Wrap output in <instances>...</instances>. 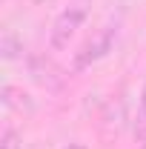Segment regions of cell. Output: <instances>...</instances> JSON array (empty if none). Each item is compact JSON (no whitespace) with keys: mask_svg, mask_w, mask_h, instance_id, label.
I'll use <instances>...</instances> for the list:
<instances>
[{"mask_svg":"<svg viewBox=\"0 0 146 149\" xmlns=\"http://www.w3.org/2000/svg\"><path fill=\"white\" fill-rule=\"evenodd\" d=\"M89 9H92V0H69L57 12V17L52 20V29H49V46H52V52L69 49L72 37L80 32V26L89 17Z\"/></svg>","mask_w":146,"mask_h":149,"instance_id":"1","label":"cell"},{"mask_svg":"<svg viewBox=\"0 0 146 149\" xmlns=\"http://www.w3.org/2000/svg\"><path fill=\"white\" fill-rule=\"evenodd\" d=\"M0 52H3V60H15V57L23 52V43H17L12 32H6V35H3V46H0Z\"/></svg>","mask_w":146,"mask_h":149,"instance_id":"3","label":"cell"},{"mask_svg":"<svg viewBox=\"0 0 146 149\" xmlns=\"http://www.w3.org/2000/svg\"><path fill=\"white\" fill-rule=\"evenodd\" d=\"M117 35H120V17H109L97 32H95V37H89V40L74 52L72 72H83V69H89V66H95V63H100V60L115 49Z\"/></svg>","mask_w":146,"mask_h":149,"instance_id":"2","label":"cell"},{"mask_svg":"<svg viewBox=\"0 0 146 149\" xmlns=\"http://www.w3.org/2000/svg\"><path fill=\"white\" fill-rule=\"evenodd\" d=\"M66 149H86V146H83V143H69Z\"/></svg>","mask_w":146,"mask_h":149,"instance_id":"6","label":"cell"},{"mask_svg":"<svg viewBox=\"0 0 146 149\" xmlns=\"http://www.w3.org/2000/svg\"><path fill=\"white\" fill-rule=\"evenodd\" d=\"M138 132L146 135V86L140 92V103H138Z\"/></svg>","mask_w":146,"mask_h":149,"instance_id":"5","label":"cell"},{"mask_svg":"<svg viewBox=\"0 0 146 149\" xmlns=\"http://www.w3.org/2000/svg\"><path fill=\"white\" fill-rule=\"evenodd\" d=\"M0 149H23L17 129H12V126H6V129H3V135H0Z\"/></svg>","mask_w":146,"mask_h":149,"instance_id":"4","label":"cell"}]
</instances>
